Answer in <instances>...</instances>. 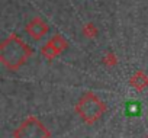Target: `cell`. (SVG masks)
<instances>
[{
	"label": "cell",
	"mask_w": 148,
	"mask_h": 138,
	"mask_svg": "<svg viewBox=\"0 0 148 138\" xmlns=\"http://www.w3.org/2000/svg\"><path fill=\"white\" fill-rule=\"evenodd\" d=\"M129 86L132 89H135L136 92H142L148 87V76L142 71V70H138L132 74V77L129 79Z\"/></svg>",
	"instance_id": "obj_6"
},
{
	"label": "cell",
	"mask_w": 148,
	"mask_h": 138,
	"mask_svg": "<svg viewBox=\"0 0 148 138\" xmlns=\"http://www.w3.org/2000/svg\"><path fill=\"white\" fill-rule=\"evenodd\" d=\"M67 48H68V41H67L62 35L57 34V35H54V36L41 48V55H42L45 60L52 61L54 58H57L58 55H61Z\"/></svg>",
	"instance_id": "obj_4"
},
{
	"label": "cell",
	"mask_w": 148,
	"mask_h": 138,
	"mask_svg": "<svg viewBox=\"0 0 148 138\" xmlns=\"http://www.w3.org/2000/svg\"><path fill=\"white\" fill-rule=\"evenodd\" d=\"M83 34H84V36L86 38H96L97 36V34H99V31H97V28H96V25L95 23H92V22H89V23H86L84 26H83Z\"/></svg>",
	"instance_id": "obj_7"
},
{
	"label": "cell",
	"mask_w": 148,
	"mask_h": 138,
	"mask_svg": "<svg viewBox=\"0 0 148 138\" xmlns=\"http://www.w3.org/2000/svg\"><path fill=\"white\" fill-rule=\"evenodd\" d=\"M32 57V48L16 34H10L0 44V62L9 71H18Z\"/></svg>",
	"instance_id": "obj_1"
},
{
	"label": "cell",
	"mask_w": 148,
	"mask_h": 138,
	"mask_svg": "<svg viewBox=\"0 0 148 138\" xmlns=\"http://www.w3.org/2000/svg\"><path fill=\"white\" fill-rule=\"evenodd\" d=\"M103 64L108 67H115L118 64V57L115 52H106L103 55Z\"/></svg>",
	"instance_id": "obj_8"
},
{
	"label": "cell",
	"mask_w": 148,
	"mask_h": 138,
	"mask_svg": "<svg viewBox=\"0 0 148 138\" xmlns=\"http://www.w3.org/2000/svg\"><path fill=\"white\" fill-rule=\"evenodd\" d=\"M13 138H51V131L36 116L29 115L13 131Z\"/></svg>",
	"instance_id": "obj_3"
},
{
	"label": "cell",
	"mask_w": 148,
	"mask_h": 138,
	"mask_svg": "<svg viewBox=\"0 0 148 138\" xmlns=\"http://www.w3.org/2000/svg\"><path fill=\"white\" fill-rule=\"evenodd\" d=\"M25 31H26V34L31 36V39H34V41H41V39L49 32V26H48V23H47L42 18L36 16V18H32V19L26 23Z\"/></svg>",
	"instance_id": "obj_5"
},
{
	"label": "cell",
	"mask_w": 148,
	"mask_h": 138,
	"mask_svg": "<svg viewBox=\"0 0 148 138\" xmlns=\"http://www.w3.org/2000/svg\"><path fill=\"white\" fill-rule=\"evenodd\" d=\"M76 113L80 116V119L87 124V125H93L96 124L103 113L106 112V105L105 102L93 92H86L77 102L76 105Z\"/></svg>",
	"instance_id": "obj_2"
}]
</instances>
